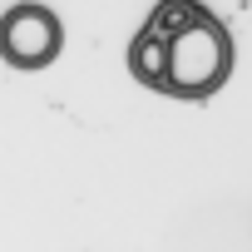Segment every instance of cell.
Listing matches in <instances>:
<instances>
[{
  "instance_id": "6da1fadb",
  "label": "cell",
  "mask_w": 252,
  "mask_h": 252,
  "mask_svg": "<svg viewBox=\"0 0 252 252\" xmlns=\"http://www.w3.org/2000/svg\"><path fill=\"white\" fill-rule=\"evenodd\" d=\"M232 69V40L227 30L203 10L183 35L168 40V69H163V89L178 99H203L213 89H222Z\"/></svg>"
},
{
  "instance_id": "277c9868",
  "label": "cell",
  "mask_w": 252,
  "mask_h": 252,
  "mask_svg": "<svg viewBox=\"0 0 252 252\" xmlns=\"http://www.w3.org/2000/svg\"><path fill=\"white\" fill-rule=\"evenodd\" d=\"M198 15H203V5H188V0H168V5H158V10H154L149 30H154L158 40H173V35H183Z\"/></svg>"
},
{
  "instance_id": "7a4b0ae2",
  "label": "cell",
  "mask_w": 252,
  "mask_h": 252,
  "mask_svg": "<svg viewBox=\"0 0 252 252\" xmlns=\"http://www.w3.org/2000/svg\"><path fill=\"white\" fill-rule=\"evenodd\" d=\"M60 20L45 5H15L5 20H0V60L15 69H40L60 55Z\"/></svg>"
},
{
  "instance_id": "3957f363",
  "label": "cell",
  "mask_w": 252,
  "mask_h": 252,
  "mask_svg": "<svg viewBox=\"0 0 252 252\" xmlns=\"http://www.w3.org/2000/svg\"><path fill=\"white\" fill-rule=\"evenodd\" d=\"M129 69L139 74V84H149V89H163V69H168V40H158L154 30H144V35L129 45Z\"/></svg>"
}]
</instances>
